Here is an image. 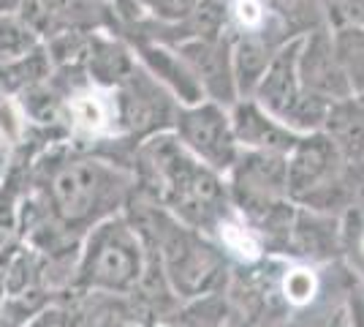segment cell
<instances>
[{"label":"cell","mask_w":364,"mask_h":327,"mask_svg":"<svg viewBox=\"0 0 364 327\" xmlns=\"http://www.w3.org/2000/svg\"><path fill=\"white\" fill-rule=\"evenodd\" d=\"M134 164V177L147 188L152 202L198 232H213L215 224L231 213L223 177L201 164L171 128L139 142Z\"/></svg>","instance_id":"obj_1"},{"label":"cell","mask_w":364,"mask_h":327,"mask_svg":"<svg viewBox=\"0 0 364 327\" xmlns=\"http://www.w3.org/2000/svg\"><path fill=\"white\" fill-rule=\"evenodd\" d=\"M36 183L41 186L46 213L63 229L87 232L92 224L117 216L136 186L134 170L117 161L87 156L82 150H58L38 164Z\"/></svg>","instance_id":"obj_2"},{"label":"cell","mask_w":364,"mask_h":327,"mask_svg":"<svg viewBox=\"0 0 364 327\" xmlns=\"http://www.w3.org/2000/svg\"><path fill=\"white\" fill-rule=\"evenodd\" d=\"M134 229L158 249L161 273L180 297H204L226 281V254L161 204H139Z\"/></svg>","instance_id":"obj_3"},{"label":"cell","mask_w":364,"mask_h":327,"mask_svg":"<svg viewBox=\"0 0 364 327\" xmlns=\"http://www.w3.org/2000/svg\"><path fill=\"white\" fill-rule=\"evenodd\" d=\"M147 267V251L141 234L125 216H109L82 234L76 262V286L104 295L134 292Z\"/></svg>","instance_id":"obj_4"},{"label":"cell","mask_w":364,"mask_h":327,"mask_svg":"<svg viewBox=\"0 0 364 327\" xmlns=\"http://www.w3.org/2000/svg\"><path fill=\"white\" fill-rule=\"evenodd\" d=\"M286 180L291 202L332 213L348 202L353 186H364V170L348 167L323 131H310L286 153Z\"/></svg>","instance_id":"obj_5"},{"label":"cell","mask_w":364,"mask_h":327,"mask_svg":"<svg viewBox=\"0 0 364 327\" xmlns=\"http://www.w3.org/2000/svg\"><path fill=\"white\" fill-rule=\"evenodd\" d=\"M296 47H299V38H294L286 47H280L274 61L269 63V68L264 71V77L258 79L256 90H253L250 98L256 104H261L283 125H289L291 131L310 134V131H321L329 104L316 98V95H310L299 85V77H296Z\"/></svg>","instance_id":"obj_6"},{"label":"cell","mask_w":364,"mask_h":327,"mask_svg":"<svg viewBox=\"0 0 364 327\" xmlns=\"http://www.w3.org/2000/svg\"><path fill=\"white\" fill-rule=\"evenodd\" d=\"M171 131L201 164H207L218 175H226L242 150L234 137L228 109L210 98L198 104H177Z\"/></svg>","instance_id":"obj_7"},{"label":"cell","mask_w":364,"mask_h":327,"mask_svg":"<svg viewBox=\"0 0 364 327\" xmlns=\"http://www.w3.org/2000/svg\"><path fill=\"white\" fill-rule=\"evenodd\" d=\"M16 16L41 38V44L60 33H114V19L104 0H22Z\"/></svg>","instance_id":"obj_8"},{"label":"cell","mask_w":364,"mask_h":327,"mask_svg":"<svg viewBox=\"0 0 364 327\" xmlns=\"http://www.w3.org/2000/svg\"><path fill=\"white\" fill-rule=\"evenodd\" d=\"M182 61L191 66L193 77L198 79L204 98H210L220 107L231 109L240 101L237 79H234V61H231V38L215 36V38H191L177 44Z\"/></svg>","instance_id":"obj_9"},{"label":"cell","mask_w":364,"mask_h":327,"mask_svg":"<svg viewBox=\"0 0 364 327\" xmlns=\"http://www.w3.org/2000/svg\"><path fill=\"white\" fill-rule=\"evenodd\" d=\"M296 77H299V85L307 93L326 101V104L350 95L348 79H346V71L337 61L329 28H318V31L307 33L299 38Z\"/></svg>","instance_id":"obj_10"},{"label":"cell","mask_w":364,"mask_h":327,"mask_svg":"<svg viewBox=\"0 0 364 327\" xmlns=\"http://www.w3.org/2000/svg\"><path fill=\"white\" fill-rule=\"evenodd\" d=\"M231 115V128L242 150H267V153H280L286 156L302 134L291 131L277 118H272L267 109L256 104L253 98H240L228 109Z\"/></svg>","instance_id":"obj_11"},{"label":"cell","mask_w":364,"mask_h":327,"mask_svg":"<svg viewBox=\"0 0 364 327\" xmlns=\"http://www.w3.org/2000/svg\"><path fill=\"white\" fill-rule=\"evenodd\" d=\"M139 66L150 74L177 104H198L204 101V90L193 77L191 66L182 61V55L166 44H136Z\"/></svg>","instance_id":"obj_12"},{"label":"cell","mask_w":364,"mask_h":327,"mask_svg":"<svg viewBox=\"0 0 364 327\" xmlns=\"http://www.w3.org/2000/svg\"><path fill=\"white\" fill-rule=\"evenodd\" d=\"M289 38L277 31L250 33L231 38V61H234V79L240 98H250L256 90L258 79L269 68L280 47H286Z\"/></svg>","instance_id":"obj_13"},{"label":"cell","mask_w":364,"mask_h":327,"mask_svg":"<svg viewBox=\"0 0 364 327\" xmlns=\"http://www.w3.org/2000/svg\"><path fill=\"white\" fill-rule=\"evenodd\" d=\"M321 131L332 140L337 153L348 167L364 170V98L348 95L332 101L326 109V118Z\"/></svg>","instance_id":"obj_14"},{"label":"cell","mask_w":364,"mask_h":327,"mask_svg":"<svg viewBox=\"0 0 364 327\" xmlns=\"http://www.w3.org/2000/svg\"><path fill=\"white\" fill-rule=\"evenodd\" d=\"M332 44L337 61L346 71V79H348L350 95L364 98V25L332 31Z\"/></svg>","instance_id":"obj_15"},{"label":"cell","mask_w":364,"mask_h":327,"mask_svg":"<svg viewBox=\"0 0 364 327\" xmlns=\"http://www.w3.org/2000/svg\"><path fill=\"white\" fill-rule=\"evenodd\" d=\"M274 16L283 22L291 38H302L307 33L326 28L321 0H267Z\"/></svg>","instance_id":"obj_16"},{"label":"cell","mask_w":364,"mask_h":327,"mask_svg":"<svg viewBox=\"0 0 364 327\" xmlns=\"http://www.w3.org/2000/svg\"><path fill=\"white\" fill-rule=\"evenodd\" d=\"M340 246L350 256L353 273L364 276V210H348L343 229H340Z\"/></svg>","instance_id":"obj_17"},{"label":"cell","mask_w":364,"mask_h":327,"mask_svg":"<svg viewBox=\"0 0 364 327\" xmlns=\"http://www.w3.org/2000/svg\"><path fill=\"white\" fill-rule=\"evenodd\" d=\"M141 14L155 19V22H164V25H174L182 22L185 16L193 14L201 0H136Z\"/></svg>","instance_id":"obj_18"},{"label":"cell","mask_w":364,"mask_h":327,"mask_svg":"<svg viewBox=\"0 0 364 327\" xmlns=\"http://www.w3.org/2000/svg\"><path fill=\"white\" fill-rule=\"evenodd\" d=\"M321 3H323V19L329 31L364 25V0H321Z\"/></svg>","instance_id":"obj_19"},{"label":"cell","mask_w":364,"mask_h":327,"mask_svg":"<svg viewBox=\"0 0 364 327\" xmlns=\"http://www.w3.org/2000/svg\"><path fill=\"white\" fill-rule=\"evenodd\" d=\"M346 327H364V292H353V289H350Z\"/></svg>","instance_id":"obj_20"},{"label":"cell","mask_w":364,"mask_h":327,"mask_svg":"<svg viewBox=\"0 0 364 327\" xmlns=\"http://www.w3.org/2000/svg\"><path fill=\"white\" fill-rule=\"evenodd\" d=\"M28 327H65V325L58 319V313H41V316H38L36 322H31Z\"/></svg>","instance_id":"obj_21"},{"label":"cell","mask_w":364,"mask_h":327,"mask_svg":"<svg viewBox=\"0 0 364 327\" xmlns=\"http://www.w3.org/2000/svg\"><path fill=\"white\" fill-rule=\"evenodd\" d=\"M19 3H22V0H0V16L16 14V11H19Z\"/></svg>","instance_id":"obj_22"},{"label":"cell","mask_w":364,"mask_h":327,"mask_svg":"<svg viewBox=\"0 0 364 327\" xmlns=\"http://www.w3.org/2000/svg\"><path fill=\"white\" fill-rule=\"evenodd\" d=\"M101 327H139L136 322H131V319H112V322H107V325Z\"/></svg>","instance_id":"obj_23"},{"label":"cell","mask_w":364,"mask_h":327,"mask_svg":"<svg viewBox=\"0 0 364 327\" xmlns=\"http://www.w3.org/2000/svg\"><path fill=\"white\" fill-rule=\"evenodd\" d=\"M6 172H9V158L0 150V186H3V180H6Z\"/></svg>","instance_id":"obj_24"}]
</instances>
